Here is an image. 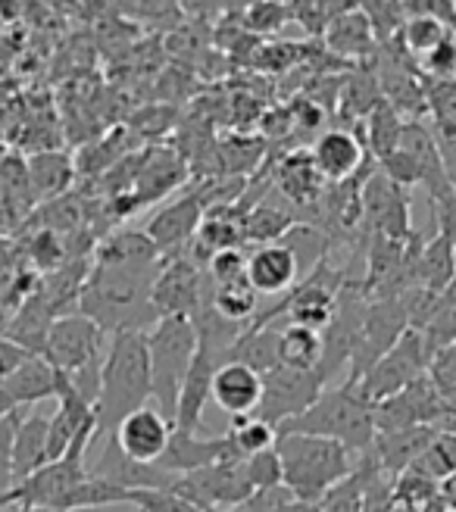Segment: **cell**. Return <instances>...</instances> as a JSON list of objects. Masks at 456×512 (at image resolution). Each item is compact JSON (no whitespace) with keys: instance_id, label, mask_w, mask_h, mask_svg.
I'll return each instance as SVG.
<instances>
[{"instance_id":"83f0119b","label":"cell","mask_w":456,"mask_h":512,"mask_svg":"<svg viewBox=\"0 0 456 512\" xmlns=\"http://www.w3.org/2000/svg\"><path fill=\"white\" fill-rule=\"evenodd\" d=\"M163 263L160 250L154 241L147 238V232H113L97 244L94 266H150Z\"/></svg>"},{"instance_id":"9c48e42d","label":"cell","mask_w":456,"mask_h":512,"mask_svg":"<svg viewBox=\"0 0 456 512\" xmlns=\"http://www.w3.org/2000/svg\"><path fill=\"white\" fill-rule=\"evenodd\" d=\"M407 328H410V313L403 297L369 300L363 328H360V341H357V350H353V360L347 366L344 381H360L403 338Z\"/></svg>"},{"instance_id":"4dcf8cb0","label":"cell","mask_w":456,"mask_h":512,"mask_svg":"<svg viewBox=\"0 0 456 512\" xmlns=\"http://www.w3.org/2000/svg\"><path fill=\"white\" fill-rule=\"evenodd\" d=\"M375 475H378V466L363 453L357 459L353 475H347L341 484H335V488L316 503L319 512H366V491Z\"/></svg>"},{"instance_id":"6f0895ef","label":"cell","mask_w":456,"mask_h":512,"mask_svg":"<svg viewBox=\"0 0 456 512\" xmlns=\"http://www.w3.org/2000/svg\"><path fill=\"white\" fill-rule=\"evenodd\" d=\"M453 10H456V4H453Z\"/></svg>"},{"instance_id":"603a6c76","label":"cell","mask_w":456,"mask_h":512,"mask_svg":"<svg viewBox=\"0 0 456 512\" xmlns=\"http://www.w3.org/2000/svg\"><path fill=\"white\" fill-rule=\"evenodd\" d=\"M300 278L294 253L278 241L257 247L247 256V281L257 294H288Z\"/></svg>"},{"instance_id":"d6a6232c","label":"cell","mask_w":456,"mask_h":512,"mask_svg":"<svg viewBox=\"0 0 456 512\" xmlns=\"http://www.w3.org/2000/svg\"><path fill=\"white\" fill-rule=\"evenodd\" d=\"M300 219L294 216L291 207H272V203H257L253 210H247L244 216V238L253 244H278Z\"/></svg>"},{"instance_id":"2e32d148","label":"cell","mask_w":456,"mask_h":512,"mask_svg":"<svg viewBox=\"0 0 456 512\" xmlns=\"http://www.w3.org/2000/svg\"><path fill=\"white\" fill-rule=\"evenodd\" d=\"M185 178V163L182 157H175L172 150L157 147V150H147L138 157V169H135V182L132 191L119 197L116 203H129L125 210H138L150 200H163L175 185H182Z\"/></svg>"},{"instance_id":"1f68e13d","label":"cell","mask_w":456,"mask_h":512,"mask_svg":"<svg viewBox=\"0 0 456 512\" xmlns=\"http://www.w3.org/2000/svg\"><path fill=\"white\" fill-rule=\"evenodd\" d=\"M453 278H456V247L444 235H435L432 241L422 244L419 253V288L428 294H444Z\"/></svg>"},{"instance_id":"7dc6e473","label":"cell","mask_w":456,"mask_h":512,"mask_svg":"<svg viewBox=\"0 0 456 512\" xmlns=\"http://www.w3.org/2000/svg\"><path fill=\"white\" fill-rule=\"evenodd\" d=\"M435 219H438V235H444L456 247V194H444L435 200Z\"/></svg>"},{"instance_id":"f6af8a7d","label":"cell","mask_w":456,"mask_h":512,"mask_svg":"<svg viewBox=\"0 0 456 512\" xmlns=\"http://www.w3.org/2000/svg\"><path fill=\"white\" fill-rule=\"evenodd\" d=\"M294 503V494L285 488V484H275V488H263L253 491L250 500L244 506H238L241 512H282L285 506Z\"/></svg>"},{"instance_id":"4316f807","label":"cell","mask_w":456,"mask_h":512,"mask_svg":"<svg viewBox=\"0 0 456 512\" xmlns=\"http://www.w3.org/2000/svg\"><path fill=\"white\" fill-rule=\"evenodd\" d=\"M325 47L335 50V54L344 60H360V57L372 54V50L378 47V41H375L369 16L363 13V4H353L350 10L338 13L332 22H328Z\"/></svg>"},{"instance_id":"484cf974","label":"cell","mask_w":456,"mask_h":512,"mask_svg":"<svg viewBox=\"0 0 456 512\" xmlns=\"http://www.w3.org/2000/svg\"><path fill=\"white\" fill-rule=\"evenodd\" d=\"M403 7H407V22H403V29L397 35V44L407 57L422 60L444 38H450V29L438 16V0H432V4H403Z\"/></svg>"},{"instance_id":"8d00e7d4","label":"cell","mask_w":456,"mask_h":512,"mask_svg":"<svg viewBox=\"0 0 456 512\" xmlns=\"http://www.w3.org/2000/svg\"><path fill=\"white\" fill-rule=\"evenodd\" d=\"M228 438H232V444L241 453V459H250V456H260V453L275 450L278 428L263 422V419H257V416H244V419H235V428L228 431Z\"/></svg>"},{"instance_id":"bcb514c9","label":"cell","mask_w":456,"mask_h":512,"mask_svg":"<svg viewBox=\"0 0 456 512\" xmlns=\"http://www.w3.org/2000/svg\"><path fill=\"white\" fill-rule=\"evenodd\" d=\"M29 350H25L22 344H16L13 338H7V335H0V384H7L19 369H22V363L29 360Z\"/></svg>"},{"instance_id":"d4e9b609","label":"cell","mask_w":456,"mask_h":512,"mask_svg":"<svg viewBox=\"0 0 456 512\" xmlns=\"http://www.w3.org/2000/svg\"><path fill=\"white\" fill-rule=\"evenodd\" d=\"M63 378L66 375H60L41 353H32L29 360L22 363V369L4 384V388H7V394L13 397V403L19 409H29V406H41L47 400L57 403Z\"/></svg>"},{"instance_id":"9a60e30c","label":"cell","mask_w":456,"mask_h":512,"mask_svg":"<svg viewBox=\"0 0 456 512\" xmlns=\"http://www.w3.org/2000/svg\"><path fill=\"white\" fill-rule=\"evenodd\" d=\"M157 316H188L194 319L204 310V269H197L188 256L163 260V269L154 285Z\"/></svg>"},{"instance_id":"ac0fdd59","label":"cell","mask_w":456,"mask_h":512,"mask_svg":"<svg viewBox=\"0 0 456 512\" xmlns=\"http://www.w3.org/2000/svg\"><path fill=\"white\" fill-rule=\"evenodd\" d=\"M313 163L319 169V175L325 178V185H344L353 175L363 169V141L347 132V128H328L322 132L313 147Z\"/></svg>"},{"instance_id":"f546056e","label":"cell","mask_w":456,"mask_h":512,"mask_svg":"<svg viewBox=\"0 0 456 512\" xmlns=\"http://www.w3.org/2000/svg\"><path fill=\"white\" fill-rule=\"evenodd\" d=\"M322 363V335L300 325L278 328V366L294 372H316Z\"/></svg>"},{"instance_id":"11a10c76","label":"cell","mask_w":456,"mask_h":512,"mask_svg":"<svg viewBox=\"0 0 456 512\" xmlns=\"http://www.w3.org/2000/svg\"><path fill=\"white\" fill-rule=\"evenodd\" d=\"M441 428H447V431H453V434H456V413H453V416H450V419H447Z\"/></svg>"},{"instance_id":"44dd1931","label":"cell","mask_w":456,"mask_h":512,"mask_svg":"<svg viewBox=\"0 0 456 512\" xmlns=\"http://www.w3.org/2000/svg\"><path fill=\"white\" fill-rule=\"evenodd\" d=\"M438 434V425H425V428H407V431H388V434H375V441L369 447V459L378 466V472L388 478H400L403 472H410L416 466V459Z\"/></svg>"},{"instance_id":"6da1fadb","label":"cell","mask_w":456,"mask_h":512,"mask_svg":"<svg viewBox=\"0 0 456 512\" xmlns=\"http://www.w3.org/2000/svg\"><path fill=\"white\" fill-rule=\"evenodd\" d=\"M163 263L150 266H94L79 294V313L107 335L147 331L160 322L154 310V285Z\"/></svg>"},{"instance_id":"5b68a950","label":"cell","mask_w":456,"mask_h":512,"mask_svg":"<svg viewBox=\"0 0 456 512\" xmlns=\"http://www.w3.org/2000/svg\"><path fill=\"white\" fill-rule=\"evenodd\" d=\"M200 338L197 325L188 316H163L147 331V356H150V388H154L157 409L172 422L179 391L188 378V369L197 356Z\"/></svg>"},{"instance_id":"7402d4cb","label":"cell","mask_w":456,"mask_h":512,"mask_svg":"<svg viewBox=\"0 0 456 512\" xmlns=\"http://www.w3.org/2000/svg\"><path fill=\"white\" fill-rule=\"evenodd\" d=\"M275 191L282 194V200L291 203V207H319L328 185L319 175L310 150H291L288 157L278 160Z\"/></svg>"},{"instance_id":"d590c367","label":"cell","mask_w":456,"mask_h":512,"mask_svg":"<svg viewBox=\"0 0 456 512\" xmlns=\"http://www.w3.org/2000/svg\"><path fill=\"white\" fill-rule=\"evenodd\" d=\"M403 116L388 104V100L382 97V104H378L369 116H366V141L375 153V160L382 163L385 157H391V153L400 147V138H403Z\"/></svg>"},{"instance_id":"ee69618b","label":"cell","mask_w":456,"mask_h":512,"mask_svg":"<svg viewBox=\"0 0 456 512\" xmlns=\"http://www.w3.org/2000/svg\"><path fill=\"white\" fill-rule=\"evenodd\" d=\"M247 22L253 32H278L285 25V19L291 16L288 4H275V0H266V4H250L244 10Z\"/></svg>"},{"instance_id":"52a82bcc","label":"cell","mask_w":456,"mask_h":512,"mask_svg":"<svg viewBox=\"0 0 456 512\" xmlns=\"http://www.w3.org/2000/svg\"><path fill=\"white\" fill-rule=\"evenodd\" d=\"M104 335L107 331L97 322H91L85 313H63L54 319L47 331V344H44V360L54 366L60 375L72 378L82 369L94 366L104 360Z\"/></svg>"},{"instance_id":"8992f818","label":"cell","mask_w":456,"mask_h":512,"mask_svg":"<svg viewBox=\"0 0 456 512\" xmlns=\"http://www.w3.org/2000/svg\"><path fill=\"white\" fill-rule=\"evenodd\" d=\"M88 450H91V441L72 444V450L63 459H57V463H47L35 475L19 481L16 488L10 491L13 494V506L63 512L69 494L88 478V466H85Z\"/></svg>"},{"instance_id":"816d5d0a","label":"cell","mask_w":456,"mask_h":512,"mask_svg":"<svg viewBox=\"0 0 456 512\" xmlns=\"http://www.w3.org/2000/svg\"><path fill=\"white\" fill-rule=\"evenodd\" d=\"M282 512H319V506H316V503H300V500H294V503L285 506Z\"/></svg>"},{"instance_id":"ffe728a7","label":"cell","mask_w":456,"mask_h":512,"mask_svg":"<svg viewBox=\"0 0 456 512\" xmlns=\"http://www.w3.org/2000/svg\"><path fill=\"white\" fill-rule=\"evenodd\" d=\"M219 369L216 356L200 344L197 356L188 369V378L179 391V406H175V419L172 428H182V431H200L204 425V406L213 400V375Z\"/></svg>"},{"instance_id":"30bf717a","label":"cell","mask_w":456,"mask_h":512,"mask_svg":"<svg viewBox=\"0 0 456 512\" xmlns=\"http://www.w3.org/2000/svg\"><path fill=\"white\" fill-rule=\"evenodd\" d=\"M450 416H453V409L441 400V394L435 391V384L428 381V375L416 378L400 394L372 406L375 434L425 428V425H438L441 428Z\"/></svg>"},{"instance_id":"4fadbf2b","label":"cell","mask_w":456,"mask_h":512,"mask_svg":"<svg viewBox=\"0 0 456 512\" xmlns=\"http://www.w3.org/2000/svg\"><path fill=\"white\" fill-rule=\"evenodd\" d=\"M207 197L204 191H188L182 194L179 200L166 203L163 210H157L147 222V238L154 241V247L160 250L163 260H175V256H182L188 250V244L197 238V228L207 216Z\"/></svg>"},{"instance_id":"3957f363","label":"cell","mask_w":456,"mask_h":512,"mask_svg":"<svg viewBox=\"0 0 456 512\" xmlns=\"http://www.w3.org/2000/svg\"><path fill=\"white\" fill-rule=\"evenodd\" d=\"M278 434H313L347 447L353 456H363L375 441L372 403L363 397L357 381H341L335 388H325L307 413L278 425Z\"/></svg>"},{"instance_id":"7a4b0ae2","label":"cell","mask_w":456,"mask_h":512,"mask_svg":"<svg viewBox=\"0 0 456 512\" xmlns=\"http://www.w3.org/2000/svg\"><path fill=\"white\" fill-rule=\"evenodd\" d=\"M154 388H150V356L144 331H119L110 335L104 369H100V394L94 403L97 438H113L122 419H129L138 409L150 406Z\"/></svg>"},{"instance_id":"681fc988","label":"cell","mask_w":456,"mask_h":512,"mask_svg":"<svg viewBox=\"0 0 456 512\" xmlns=\"http://www.w3.org/2000/svg\"><path fill=\"white\" fill-rule=\"evenodd\" d=\"M16 403H13V397L7 394V388H4V384H0V419H7V416H13L16 413Z\"/></svg>"},{"instance_id":"e575fe53","label":"cell","mask_w":456,"mask_h":512,"mask_svg":"<svg viewBox=\"0 0 456 512\" xmlns=\"http://www.w3.org/2000/svg\"><path fill=\"white\" fill-rule=\"evenodd\" d=\"M410 472L428 478L432 484H438V488L444 481H450L456 475V434L447 428H438V434L428 441V447L422 450V456L416 459V466Z\"/></svg>"},{"instance_id":"277c9868","label":"cell","mask_w":456,"mask_h":512,"mask_svg":"<svg viewBox=\"0 0 456 512\" xmlns=\"http://www.w3.org/2000/svg\"><path fill=\"white\" fill-rule=\"evenodd\" d=\"M275 450L282 459L285 488L300 503H319L357 469V459L347 447L313 434H278Z\"/></svg>"},{"instance_id":"836d02e7","label":"cell","mask_w":456,"mask_h":512,"mask_svg":"<svg viewBox=\"0 0 456 512\" xmlns=\"http://www.w3.org/2000/svg\"><path fill=\"white\" fill-rule=\"evenodd\" d=\"M213 313H219L232 325H250L260 313V294L250 288V281H235V285H219L210 294Z\"/></svg>"},{"instance_id":"8fae6325","label":"cell","mask_w":456,"mask_h":512,"mask_svg":"<svg viewBox=\"0 0 456 512\" xmlns=\"http://www.w3.org/2000/svg\"><path fill=\"white\" fill-rule=\"evenodd\" d=\"M175 494H182L200 509H238L250 500L253 484L247 478L244 459H225V463L207 466L200 472L182 475L172 484Z\"/></svg>"},{"instance_id":"74e56055","label":"cell","mask_w":456,"mask_h":512,"mask_svg":"<svg viewBox=\"0 0 456 512\" xmlns=\"http://www.w3.org/2000/svg\"><path fill=\"white\" fill-rule=\"evenodd\" d=\"M72 178V163L63 153H41L25 169V182H32L41 194H60Z\"/></svg>"},{"instance_id":"f35d334b","label":"cell","mask_w":456,"mask_h":512,"mask_svg":"<svg viewBox=\"0 0 456 512\" xmlns=\"http://www.w3.org/2000/svg\"><path fill=\"white\" fill-rule=\"evenodd\" d=\"M425 375H428V381L435 384V391L441 394V400L456 413V341L432 353Z\"/></svg>"},{"instance_id":"f5cc1de1","label":"cell","mask_w":456,"mask_h":512,"mask_svg":"<svg viewBox=\"0 0 456 512\" xmlns=\"http://www.w3.org/2000/svg\"><path fill=\"white\" fill-rule=\"evenodd\" d=\"M13 506V494H0V512Z\"/></svg>"},{"instance_id":"ab89813d","label":"cell","mask_w":456,"mask_h":512,"mask_svg":"<svg viewBox=\"0 0 456 512\" xmlns=\"http://www.w3.org/2000/svg\"><path fill=\"white\" fill-rule=\"evenodd\" d=\"M132 506L138 512H204L182 494H175L172 488L169 491H132Z\"/></svg>"},{"instance_id":"ba28073f","label":"cell","mask_w":456,"mask_h":512,"mask_svg":"<svg viewBox=\"0 0 456 512\" xmlns=\"http://www.w3.org/2000/svg\"><path fill=\"white\" fill-rule=\"evenodd\" d=\"M428 360H432V353H428V347H425L422 331L407 328L403 331V338L357 384H360L363 397L375 406V403L400 394L416 378H422L428 372Z\"/></svg>"},{"instance_id":"60d3db41","label":"cell","mask_w":456,"mask_h":512,"mask_svg":"<svg viewBox=\"0 0 456 512\" xmlns=\"http://www.w3.org/2000/svg\"><path fill=\"white\" fill-rule=\"evenodd\" d=\"M207 275L219 285H235V281L247 278V253L244 250H222L210 256V266Z\"/></svg>"},{"instance_id":"7c38bea8","label":"cell","mask_w":456,"mask_h":512,"mask_svg":"<svg viewBox=\"0 0 456 512\" xmlns=\"http://www.w3.org/2000/svg\"><path fill=\"white\" fill-rule=\"evenodd\" d=\"M325 391V384L316 372H294L278 366L269 375H263V400L257 409V419L269 425H285L297 419L300 413L316 403V397Z\"/></svg>"},{"instance_id":"f907efd6","label":"cell","mask_w":456,"mask_h":512,"mask_svg":"<svg viewBox=\"0 0 456 512\" xmlns=\"http://www.w3.org/2000/svg\"><path fill=\"white\" fill-rule=\"evenodd\" d=\"M72 512H138L132 503H119V506H88V509H72Z\"/></svg>"},{"instance_id":"d6986e66","label":"cell","mask_w":456,"mask_h":512,"mask_svg":"<svg viewBox=\"0 0 456 512\" xmlns=\"http://www.w3.org/2000/svg\"><path fill=\"white\" fill-rule=\"evenodd\" d=\"M263 400V375L244 363H219L213 375V403L222 413L244 419L257 416Z\"/></svg>"},{"instance_id":"db71d44e","label":"cell","mask_w":456,"mask_h":512,"mask_svg":"<svg viewBox=\"0 0 456 512\" xmlns=\"http://www.w3.org/2000/svg\"><path fill=\"white\" fill-rule=\"evenodd\" d=\"M4 512H50V509H22V506H10Z\"/></svg>"},{"instance_id":"c3c4849f","label":"cell","mask_w":456,"mask_h":512,"mask_svg":"<svg viewBox=\"0 0 456 512\" xmlns=\"http://www.w3.org/2000/svg\"><path fill=\"white\" fill-rule=\"evenodd\" d=\"M441 500H444L447 512H456V475L441 484Z\"/></svg>"},{"instance_id":"7bdbcfd3","label":"cell","mask_w":456,"mask_h":512,"mask_svg":"<svg viewBox=\"0 0 456 512\" xmlns=\"http://www.w3.org/2000/svg\"><path fill=\"white\" fill-rule=\"evenodd\" d=\"M16 422H19V409L13 416L0 419V494L13 491V438H16Z\"/></svg>"},{"instance_id":"9f6ffc18","label":"cell","mask_w":456,"mask_h":512,"mask_svg":"<svg viewBox=\"0 0 456 512\" xmlns=\"http://www.w3.org/2000/svg\"><path fill=\"white\" fill-rule=\"evenodd\" d=\"M207 512H241V509H207Z\"/></svg>"},{"instance_id":"f1b7e54d","label":"cell","mask_w":456,"mask_h":512,"mask_svg":"<svg viewBox=\"0 0 456 512\" xmlns=\"http://www.w3.org/2000/svg\"><path fill=\"white\" fill-rule=\"evenodd\" d=\"M222 363H244L253 372L269 375L272 369H278V328L244 325V331L232 344V350L225 353Z\"/></svg>"},{"instance_id":"b9f144b4","label":"cell","mask_w":456,"mask_h":512,"mask_svg":"<svg viewBox=\"0 0 456 512\" xmlns=\"http://www.w3.org/2000/svg\"><path fill=\"white\" fill-rule=\"evenodd\" d=\"M244 466H247V478L253 484V491H263V488H275V484H285L282 481V459H278V450L250 456V459H244Z\"/></svg>"},{"instance_id":"5bb4252c","label":"cell","mask_w":456,"mask_h":512,"mask_svg":"<svg viewBox=\"0 0 456 512\" xmlns=\"http://www.w3.org/2000/svg\"><path fill=\"white\" fill-rule=\"evenodd\" d=\"M225 459H241V453L235 450L232 438L225 434H200V431H182V428H172L169 434V444L163 450V456L157 459V466L175 478L200 472L207 466L225 463Z\"/></svg>"},{"instance_id":"cb8c5ba5","label":"cell","mask_w":456,"mask_h":512,"mask_svg":"<svg viewBox=\"0 0 456 512\" xmlns=\"http://www.w3.org/2000/svg\"><path fill=\"white\" fill-rule=\"evenodd\" d=\"M47 441H50V416L38 409H19L16 438H13V478L16 484L47 466ZM13 484V488H16Z\"/></svg>"},{"instance_id":"e0dca14e","label":"cell","mask_w":456,"mask_h":512,"mask_svg":"<svg viewBox=\"0 0 456 512\" xmlns=\"http://www.w3.org/2000/svg\"><path fill=\"white\" fill-rule=\"evenodd\" d=\"M169 434H172V422L157 406H144L119 422V428L113 431V441L135 463H157L169 444Z\"/></svg>"}]
</instances>
